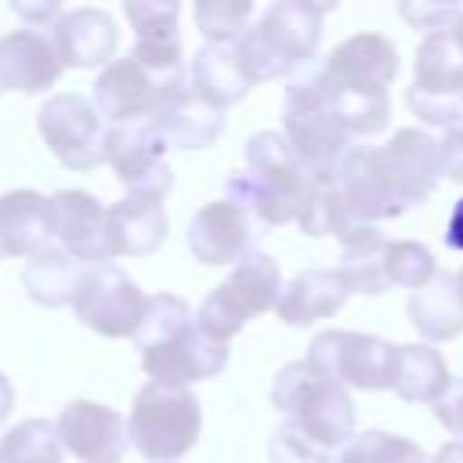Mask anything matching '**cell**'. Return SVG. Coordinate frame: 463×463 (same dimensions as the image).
Segmentation results:
<instances>
[{"instance_id":"cell-1","label":"cell","mask_w":463,"mask_h":463,"mask_svg":"<svg viewBox=\"0 0 463 463\" xmlns=\"http://www.w3.org/2000/svg\"><path fill=\"white\" fill-rule=\"evenodd\" d=\"M336 4H315V0H279L271 4L235 43V54L246 69V76L257 83L282 80L307 61L318 58L322 43V22Z\"/></svg>"},{"instance_id":"cell-2","label":"cell","mask_w":463,"mask_h":463,"mask_svg":"<svg viewBox=\"0 0 463 463\" xmlns=\"http://www.w3.org/2000/svg\"><path fill=\"white\" fill-rule=\"evenodd\" d=\"M242 170L228 177L224 195L253 213L260 224L297 221L307 195V170L279 130H257L242 148Z\"/></svg>"},{"instance_id":"cell-3","label":"cell","mask_w":463,"mask_h":463,"mask_svg":"<svg viewBox=\"0 0 463 463\" xmlns=\"http://www.w3.org/2000/svg\"><path fill=\"white\" fill-rule=\"evenodd\" d=\"M271 405L286 416V423L300 427L326 452H340L354 434V402L351 394L315 373L304 358L286 362L271 383Z\"/></svg>"},{"instance_id":"cell-4","label":"cell","mask_w":463,"mask_h":463,"mask_svg":"<svg viewBox=\"0 0 463 463\" xmlns=\"http://www.w3.org/2000/svg\"><path fill=\"white\" fill-rule=\"evenodd\" d=\"M286 145L300 159L304 170H336L340 156L351 148V137L336 123L326 87H322V58L307 61L293 72L282 98V130Z\"/></svg>"},{"instance_id":"cell-5","label":"cell","mask_w":463,"mask_h":463,"mask_svg":"<svg viewBox=\"0 0 463 463\" xmlns=\"http://www.w3.org/2000/svg\"><path fill=\"white\" fill-rule=\"evenodd\" d=\"M203 430L199 398L188 387L145 383L134 394L127 416V445H134L148 463H177L184 459Z\"/></svg>"},{"instance_id":"cell-6","label":"cell","mask_w":463,"mask_h":463,"mask_svg":"<svg viewBox=\"0 0 463 463\" xmlns=\"http://www.w3.org/2000/svg\"><path fill=\"white\" fill-rule=\"evenodd\" d=\"M282 293V271L279 260L264 250H250L221 286L206 293V300L195 311V326L210 333L213 340L228 344L235 333H242L246 322H253L264 311H275Z\"/></svg>"},{"instance_id":"cell-7","label":"cell","mask_w":463,"mask_h":463,"mask_svg":"<svg viewBox=\"0 0 463 463\" xmlns=\"http://www.w3.org/2000/svg\"><path fill=\"white\" fill-rule=\"evenodd\" d=\"M304 362L344 391H387L394 369V344L373 333L354 329H326L311 340Z\"/></svg>"},{"instance_id":"cell-8","label":"cell","mask_w":463,"mask_h":463,"mask_svg":"<svg viewBox=\"0 0 463 463\" xmlns=\"http://www.w3.org/2000/svg\"><path fill=\"white\" fill-rule=\"evenodd\" d=\"M36 130L51 156L69 170H94L105 163V119L83 94H51L36 112Z\"/></svg>"},{"instance_id":"cell-9","label":"cell","mask_w":463,"mask_h":463,"mask_svg":"<svg viewBox=\"0 0 463 463\" xmlns=\"http://www.w3.org/2000/svg\"><path fill=\"white\" fill-rule=\"evenodd\" d=\"M141 311H145V293L123 268H116L112 260L83 268L80 286L72 293V315L87 329L109 340H127L134 336Z\"/></svg>"},{"instance_id":"cell-10","label":"cell","mask_w":463,"mask_h":463,"mask_svg":"<svg viewBox=\"0 0 463 463\" xmlns=\"http://www.w3.org/2000/svg\"><path fill=\"white\" fill-rule=\"evenodd\" d=\"M333 177H336V192H340L344 206L362 224H376L380 228V221H391V217L405 213L398 181H394L380 145H351L340 156Z\"/></svg>"},{"instance_id":"cell-11","label":"cell","mask_w":463,"mask_h":463,"mask_svg":"<svg viewBox=\"0 0 463 463\" xmlns=\"http://www.w3.org/2000/svg\"><path fill=\"white\" fill-rule=\"evenodd\" d=\"M105 163L112 166V174L127 188V195L163 199L170 192V184H174V170L166 163V145L148 127V119L109 127V134H105Z\"/></svg>"},{"instance_id":"cell-12","label":"cell","mask_w":463,"mask_h":463,"mask_svg":"<svg viewBox=\"0 0 463 463\" xmlns=\"http://www.w3.org/2000/svg\"><path fill=\"white\" fill-rule=\"evenodd\" d=\"M224 365H228V344L213 340L195 322L141 351V369L148 373L152 383H163V387L192 391V383L217 376Z\"/></svg>"},{"instance_id":"cell-13","label":"cell","mask_w":463,"mask_h":463,"mask_svg":"<svg viewBox=\"0 0 463 463\" xmlns=\"http://www.w3.org/2000/svg\"><path fill=\"white\" fill-rule=\"evenodd\" d=\"M184 242L199 264H210V268L239 264L253 250V213L232 203L228 195L210 199L192 213Z\"/></svg>"},{"instance_id":"cell-14","label":"cell","mask_w":463,"mask_h":463,"mask_svg":"<svg viewBox=\"0 0 463 463\" xmlns=\"http://www.w3.org/2000/svg\"><path fill=\"white\" fill-rule=\"evenodd\" d=\"M177 83V80H159L156 72H148L141 61H134L130 54L127 58H112L94 87H90V105L94 112L116 127V123H134V119H148L156 101L163 98V90Z\"/></svg>"},{"instance_id":"cell-15","label":"cell","mask_w":463,"mask_h":463,"mask_svg":"<svg viewBox=\"0 0 463 463\" xmlns=\"http://www.w3.org/2000/svg\"><path fill=\"white\" fill-rule=\"evenodd\" d=\"M148 127L163 137L166 148H206L224 130V109L206 101L188 83V76H181L156 101V109L148 116Z\"/></svg>"},{"instance_id":"cell-16","label":"cell","mask_w":463,"mask_h":463,"mask_svg":"<svg viewBox=\"0 0 463 463\" xmlns=\"http://www.w3.org/2000/svg\"><path fill=\"white\" fill-rule=\"evenodd\" d=\"M61 452L83 463H119L127 452V420L90 398H72L54 420Z\"/></svg>"},{"instance_id":"cell-17","label":"cell","mask_w":463,"mask_h":463,"mask_svg":"<svg viewBox=\"0 0 463 463\" xmlns=\"http://www.w3.org/2000/svg\"><path fill=\"white\" fill-rule=\"evenodd\" d=\"M123 14L137 36L130 58L141 61L159 80L184 76V51H181V36H177L181 4L177 0H127Z\"/></svg>"},{"instance_id":"cell-18","label":"cell","mask_w":463,"mask_h":463,"mask_svg":"<svg viewBox=\"0 0 463 463\" xmlns=\"http://www.w3.org/2000/svg\"><path fill=\"white\" fill-rule=\"evenodd\" d=\"M398 76V51L380 33H354L340 40L322 58L326 87H358V90H387Z\"/></svg>"},{"instance_id":"cell-19","label":"cell","mask_w":463,"mask_h":463,"mask_svg":"<svg viewBox=\"0 0 463 463\" xmlns=\"http://www.w3.org/2000/svg\"><path fill=\"white\" fill-rule=\"evenodd\" d=\"M51 47L61 69H105L119 47V29L101 7H72L51 25Z\"/></svg>"},{"instance_id":"cell-20","label":"cell","mask_w":463,"mask_h":463,"mask_svg":"<svg viewBox=\"0 0 463 463\" xmlns=\"http://www.w3.org/2000/svg\"><path fill=\"white\" fill-rule=\"evenodd\" d=\"M54 210V239L58 246L80 264H109V239H105V206L83 188H61L51 195Z\"/></svg>"},{"instance_id":"cell-21","label":"cell","mask_w":463,"mask_h":463,"mask_svg":"<svg viewBox=\"0 0 463 463\" xmlns=\"http://www.w3.org/2000/svg\"><path fill=\"white\" fill-rule=\"evenodd\" d=\"M61 61L51 47L47 33L36 29H14L0 36V94L4 90H22V94H40L58 83Z\"/></svg>"},{"instance_id":"cell-22","label":"cell","mask_w":463,"mask_h":463,"mask_svg":"<svg viewBox=\"0 0 463 463\" xmlns=\"http://www.w3.org/2000/svg\"><path fill=\"white\" fill-rule=\"evenodd\" d=\"M383 156H387V166L398 181L405 210L423 206L430 199V192L438 188V181H441V174H438V137L420 130V127H402L383 145Z\"/></svg>"},{"instance_id":"cell-23","label":"cell","mask_w":463,"mask_h":463,"mask_svg":"<svg viewBox=\"0 0 463 463\" xmlns=\"http://www.w3.org/2000/svg\"><path fill=\"white\" fill-rule=\"evenodd\" d=\"M166 210L163 199L152 195H123L105 210V239L109 257H148L166 239Z\"/></svg>"},{"instance_id":"cell-24","label":"cell","mask_w":463,"mask_h":463,"mask_svg":"<svg viewBox=\"0 0 463 463\" xmlns=\"http://www.w3.org/2000/svg\"><path fill=\"white\" fill-rule=\"evenodd\" d=\"M54 239V210L51 199L18 188L0 195V257H33Z\"/></svg>"},{"instance_id":"cell-25","label":"cell","mask_w":463,"mask_h":463,"mask_svg":"<svg viewBox=\"0 0 463 463\" xmlns=\"http://www.w3.org/2000/svg\"><path fill=\"white\" fill-rule=\"evenodd\" d=\"M347 297L351 293H347V286H344L336 268H311V271L293 275L282 286L275 315L286 326H311L318 318H333L347 304Z\"/></svg>"},{"instance_id":"cell-26","label":"cell","mask_w":463,"mask_h":463,"mask_svg":"<svg viewBox=\"0 0 463 463\" xmlns=\"http://www.w3.org/2000/svg\"><path fill=\"white\" fill-rule=\"evenodd\" d=\"M409 322L427 344H445L463 333V289L456 271H434V279L409 297Z\"/></svg>"},{"instance_id":"cell-27","label":"cell","mask_w":463,"mask_h":463,"mask_svg":"<svg viewBox=\"0 0 463 463\" xmlns=\"http://www.w3.org/2000/svg\"><path fill=\"white\" fill-rule=\"evenodd\" d=\"M452 383V373L438 347L430 344H394L391 391L412 405H434Z\"/></svg>"},{"instance_id":"cell-28","label":"cell","mask_w":463,"mask_h":463,"mask_svg":"<svg viewBox=\"0 0 463 463\" xmlns=\"http://www.w3.org/2000/svg\"><path fill=\"white\" fill-rule=\"evenodd\" d=\"M184 76L206 101H213L221 109L242 101L253 90V80L246 76L239 54H235V43H203L192 54V69Z\"/></svg>"},{"instance_id":"cell-29","label":"cell","mask_w":463,"mask_h":463,"mask_svg":"<svg viewBox=\"0 0 463 463\" xmlns=\"http://www.w3.org/2000/svg\"><path fill=\"white\" fill-rule=\"evenodd\" d=\"M87 264L72 260L61 246H43L40 253H33L22 268V289L33 304H43V307H65L72 304V293L80 286V275H83Z\"/></svg>"},{"instance_id":"cell-30","label":"cell","mask_w":463,"mask_h":463,"mask_svg":"<svg viewBox=\"0 0 463 463\" xmlns=\"http://www.w3.org/2000/svg\"><path fill=\"white\" fill-rule=\"evenodd\" d=\"M412 87L423 94L463 98V47L449 29L427 33L416 47V76Z\"/></svg>"},{"instance_id":"cell-31","label":"cell","mask_w":463,"mask_h":463,"mask_svg":"<svg viewBox=\"0 0 463 463\" xmlns=\"http://www.w3.org/2000/svg\"><path fill=\"white\" fill-rule=\"evenodd\" d=\"M326 87V80H322ZM326 101L344 127L347 137H369L387 130L391 123V98L387 90H358V87H326Z\"/></svg>"},{"instance_id":"cell-32","label":"cell","mask_w":463,"mask_h":463,"mask_svg":"<svg viewBox=\"0 0 463 463\" xmlns=\"http://www.w3.org/2000/svg\"><path fill=\"white\" fill-rule=\"evenodd\" d=\"M383 253H387V239L383 235H373L365 242H354V246H340V279L347 286V293H365V297H376L387 286V271H383Z\"/></svg>"},{"instance_id":"cell-33","label":"cell","mask_w":463,"mask_h":463,"mask_svg":"<svg viewBox=\"0 0 463 463\" xmlns=\"http://www.w3.org/2000/svg\"><path fill=\"white\" fill-rule=\"evenodd\" d=\"M0 463H61V441L51 420H22L0 438Z\"/></svg>"},{"instance_id":"cell-34","label":"cell","mask_w":463,"mask_h":463,"mask_svg":"<svg viewBox=\"0 0 463 463\" xmlns=\"http://www.w3.org/2000/svg\"><path fill=\"white\" fill-rule=\"evenodd\" d=\"M336 463H430V459L416 441H409L402 434L362 430V434L347 438V445L340 449Z\"/></svg>"},{"instance_id":"cell-35","label":"cell","mask_w":463,"mask_h":463,"mask_svg":"<svg viewBox=\"0 0 463 463\" xmlns=\"http://www.w3.org/2000/svg\"><path fill=\"white\" fill-rule=\"evenodd\" d=\"M192 322H195V311L188 307V300H181L174 293H156V297H145V311H141V322H137L130 340L145 351V347L174 336L177 329H184Z\"/></svg>"},{"instance_id":"cell-36","label":"cell","mask_w":463,"mask_h":463,"mask_svg":"<svg viewBox=\"0 0 463 463\" xmlns=\"http://www.w3.org/2000/svg\"><path fill=\"white\" fill-rule=\"evenodd\" d=\"M192 14L206 43H239V36L250 29L253 0H199Z\"/></svg>"},{"instance_id":"cell-37","label":"cell","mask_w":463,"mask_h":463,"mask_svg":"<svg viewBox=\"0 0 463 463\" xmlns=\"http://www.w3.org/2000/svg\"><path fill=\"white\" fill-rule=\"evenodd\" d=\"M383 271H387V286L420 289V286H427V282L434 279L438 264H434V253H430L423 242L398 239V242H387Z\"/></svg>"},{"instance_id":"cell-38","label":"cell","mask_w":463,"mask_h":463,"mask_svg":"<svg viewBox=\"0 0 463 463\" xmlns=\"http://www.w3.org/2000/svg\"><path fill=\"white\" fill-rule=\"evenodd\" d=\"M268 456H271V463H333V452H326L322 445H315L293 423L275 427V434L268 441Z\"/></svg>"},{"instance_id":"cell-39","label":"cell","mask_w":463,"mask_h":463,"mask_svg":"<svg viewBox=\"0 0 463 463\" xmlns=\"http://www.w3.org/2000/svg\"><path fill=\"white\" fill-rule=\"evenodd\" d=\"M405 101H409L412 116H416L423 127H434V130H452V127H463V98L423 94V90L409 87V90H405Z\"/></svg>"},{"instance_id":"cell-40","label":"cell","mask_w":463,"mask_h":463,"mask_svg":"<svg viewBox=\"0 0 463 463\" xmlns=\"http://www.w3.org/2000/svg\"><path fill=\"white\" fill-rule=\"evenodd\" d=\"M402 18L412 25V29H423V33H441L456 22L459 14V4H430V0H420V4H402L398 7Z\"/></svg>"},{"instance_id":"cell-41","label":"cell","mask_w":463,"mask_h":463,"mask_svg":"<svg viewBox=\"0 0 463 463\" xmlns=\"http://www.w3.org/2000/svg\"><path fill=\"white\" fill-rule=\"evenodd\" d=\"M438 174L452 184H463V127H452L438 137Z\"/></svg>"},{"instance_id":"cell-42","label":"cell","mask_w":463,"mask_h":463,"mask_svg":"<svg viewBox=\"0 0 463 463\" xmlns=\"http://www.w3.org/2000/svg\"><path fill=\"white\" fill-rule=\"evenodd\" d=\"M434 416L449 434H459L456 441H463V376H452L449 391L434 402Z\"/></svg>"},{"instance_id":"cell-43","label":"cell","mask_w":463,"mask_h":463,"mask_svg":"<svg viewBox=\"0 0 463 463\" xmlns=\"http://www.w3.org/2000/svg\"><path fill=\"white\" fill-rule=\"evenodd\" d=\"M11 11L25 22V29H51L58 18H61V4H54V0H11Z\"/></svg>"},{"instance_id":"cell-44","label":"cell","mask_w":463,"mask_h":463,"mask_svg":"<svg viewBox=\"0 0 463 463\" xmlns=\"http://www.w3.org/2000/svg\"><path fill=\"white\" fill-rule=\"evenodd\" d=\"M445 242L456 250V253H463V199L452 206V213H449V224H445Z\"/></svg>"},{"instance_id":"cell-45","label":"cell","mask_w":463,"mask_h":463,"mask_svg":"<svg viewBox=\"0 0 463 463\" xmlns=\"http://www.w3.org/2000/svg\"><path fill=\"white\" fill-rule=\"evenodd\" d=\"M430 463H463V441H445Z\"/></svg>"},{"instance_id":"cell-46","label":"cell","mask_w":463,"mask_h":463,"mask_svg":"<svg viewBox=\"0 0 463 463\" xmlns=\"http://www.w3.org/2000/svg\"><path fill=\"white\" fill-rule=\"evenodd\" d=\"M11 409H14V387H11V380L0 373V423L11 416Z\"/></svg>"},{"instance_id":"cell-47","label":"cell","mask_w":463,"mask_h":463,"mask_svg":"<svg viewBox=\"0 0 463 463\" xmlns=\"http://www.w3.org/2000/svg\"><path fill=\"white\" fill-rule=\"evenodd\" d=\"M449 33H452V36H456V43L463 47V4H459V14H456V22L449 25Z\"/></svg>"},{"instance_id":"cell-48","label":"cell","mask_w":463,"mask_h":463,"mask_svg":"<svg viewBox=\"0 0 463 463\" xmlns=\"http://www.w3.org/2000/svg\"><path fill=\"white\" fill-rule=\"evenodd\" d=\"M456 279H459V289H463V268H459V271H456Z\"/></svg>"}]
</instances>
